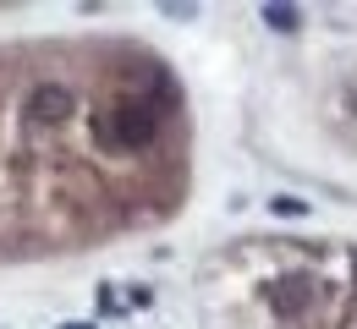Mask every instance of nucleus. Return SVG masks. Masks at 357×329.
<instances>
[{
    "mask_svg": "<svg viewBox=\"0 0 357 329\" xmlns=\"http://www.w3.org/2000/svg\"><path fill=\"white\" fill-rule=\"evenodd\" d=\"M160 110H165V104H154L149 94L116 99L110 110H99L93 138L110 143V148H143V143H154V132H160Z\"/></svg>",
    "mask_w": 357,
    "mask_h": 329,
    "instance_id": "nucleus-1",
    "label": "nucleus"
},
{
    "mask_svg": "<svg viewBox=\"0 0 357 329\" xmlns=\"http://www.w3.org/2000/svg\"><path fill=\"white\" fill-rule=\"evenodd\" d=\"M313 296H319V291H313L308 275H280V280H269V307H275L280 324H297L313 307Z\"/></svg>",
    "mask_w": 357,
    "mask_h": 329,
    "instance_id": "nucleus-2",
    "label": "nucleus"
},
{
    "mask_svg": "<svg viewBox=\"0 0 357 329\" xmlns=\"http://www.w3.org/2000/svg\"><path fill=\"white\" fill-rule=\"evenodd\" d=\"M28 127H61L66 115H72V99H66V88H55V83H45V88H33V99H28Z\"/></svg>",
    "mask_w": 357,
    "mask_h": 329,
    "instance_id": "nucleus-3",
    "label": "nucleus"
},
{
    "mask_svg": "<svg viewBox=\"0 0 357 329\" xmlns=\"http://www.w3.org/2000/svg\"><path fill=\"white\" fill-rule=\"evenodd\" d=\"M264 22L275 33H291V28L303 22V11H297V6H264Z\"/></svg>",
    "mask_w": 357,
    "mask_h": 329,
    "instance_id": "nucleus-4",
    "label": "nucleus"
},
{
    "mask_svg": "<svg viewBox=\"0 0 357 329\" xmlns=\"http://www.w3.org/2000/svg\"><path fill=\"white\" fill-rule=\"evenodd\" d=\"M269 209H275V214H286V220L308 214V203H303V198H269Z\"/></svg>",
    "mask_w": 357,
    "mask_h": 329,
    "instance_id": "nucleus-5",
    "label": "nucleus"
},
{
    "mask_svg": "<svg viewBox=\"0 0 357 329\" xmlns=\"http://www.w3.org/2000/svg\"><path fill=\"white\" fill-rule=\"evenodd\" d=\"M61 329H93V324H61Z\"/></svg>",
    "mask_w": 357,
    "mask_h": 329,
    "instance_id": "nucleus-6",
    "label": "nucleus"
}]
</instances>
